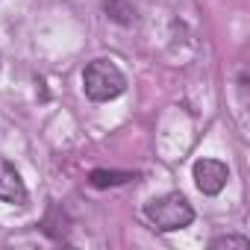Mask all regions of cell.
<instances>
[{
    "instance_id": "cell-1",
    "label": "cell",
    "mask_w": 250,
    "mask_h": 250,
    "mask_svg": "<svg viewBox=\"0 0 250 250\" xmlns=\"http://www.w3.org/2000/svg\"><path fill=\"white\" fill-rule=\"evenodd\" d=\"M83 88H85L88 100L106 103V100H115L118 94H124L127 77L121 74V68L112 59H94L83 71Z\"/></svg>"
},
{
    "instance_id": "cell-2",
    "label": "cell",
    "mask_w": 250,
    "mask_h": 250,
    "mask_svg": "<svg viewBox=\"0 0 250 250\" xmlns=\"http://www.w3.org/2000/svg\"><path fill=\"white\" fill-rule=\"evenodd\" d=\"M145 215L147 221L162 229V232H174V229H183L194 221V209L191 203L180 194V191H168V194H159L153 200H147L145 206Z\"/></svg>"
},
{
    "instance_id": "cell-3",
    "label": "cell",
    "mask_w": 250,
    "mask_h": 250,
    "mask_svg": "<svg viewBox=\"0 0 250 250\" xmlns=\"http://www.w3.org/2000/svg\"><path fill=\"white\" fill-rule=\"evenodd\" d=\"M191 174H194V186L203 194H209V197L221 194L224 186H227V180H229V168L224 162H218V159H197L194 168H191Z\"/></svg>"
},
{
    "instance_id": "cell-4",
    "label": "cell",
    "mask_w": 250,
    "mask_h": 250,
    "mask_svg": "<svg viewBox=\"0 0 250 250\" xmlns=\"http://www.w3.org/2000/svg\"><path fill=\"white\" fill-rule=\"evenodd\" d=\"M0 200L12 203V206H24L27 203V186L18 174V168L0 156Z\"/></svg>"
},
{
    "instance_id": "cell-5",
    "label": "cell",
    "mask_w": 250,
    "mask_h": 250,
    "mask_svg": "<svg viewBox=\"0 0 250 250\" xmlns=\"http://www.w3.org/2000/svg\"><path fill=\"white\" fill-rule=\"evenodd\" d=\"M103 9L115 24H133L136 12H139V3L136 0H103Z\"/></svg>"
},
{
    "instance_id": "cell-6",
    "label": "cell",
    "mask_w": 250,
    "mask_h": 250,
    "mask_svg": "<svg viewBox=\"0 0 250 250\" xmlns=\"http://www.w3.org/2000/svg\"><path fill=\"white\" fill-rule=\"evenodd\" d=\"M130 180H136V177L121 174V171H91V177H88V183L94 188H109V186H121V183H130Z\"/></svg>"
},
{
    "instance_id": "cell-7",
    "label": "cell",
    "mask_w": 250,
    "mask_h": 250,
    "mask_svg": "<svg viewBox=\"0 0 250 250\" xmlns=\"http://www.w3.org/2000/svg\"><path fill=\"white\" fill-rule=\"evenodd\" d=\"M212 247H215V250H218V247H238V250H247L250 241H247L244 235H221V238H212Z\"/></svg>"
}]
</instances>
